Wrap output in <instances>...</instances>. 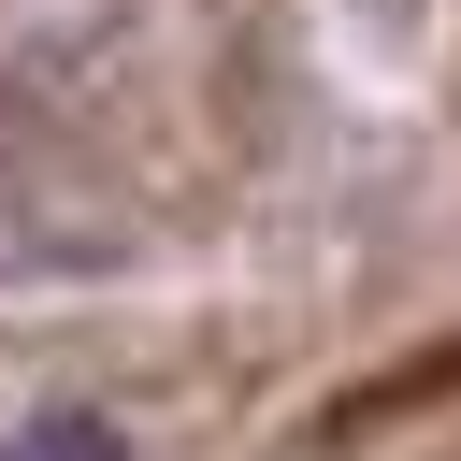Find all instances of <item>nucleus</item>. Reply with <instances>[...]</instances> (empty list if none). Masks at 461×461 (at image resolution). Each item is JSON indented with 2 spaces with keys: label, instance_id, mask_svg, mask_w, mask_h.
I'll return each mask as SVG.
<instances>
[{
  "label": "nucleus",
  "instance_id": "nucleus-1",
  "mask_svg": "<svg viewBox=\"0 0 461 461\" xmlns=\"http://www.w3.org/2000/svg\"><path fill=\"white\" fill-rule=\"evenodd\" d=\"M14 461H115V432H101V418H29Z\"/></svg>",
  "mask_w": 461,
  "mask_h": 461
}]
</instances>
